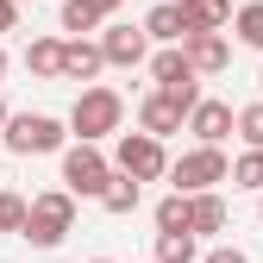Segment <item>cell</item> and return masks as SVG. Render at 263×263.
<instances>
[{"instance_id":"cell-1","label":"cell","mask_w":263,"mask_h":263,"mask_svg":"<svg viewBox=\"0 0 263 263\" xmlns=\"http://www.w3.org/2000/svg\"><path fill=\"white\" fill-rule=\"evenodd\" d=\"M69 232H76V201H69L63 188H50V194H31V201H25V226H19V238H25V245L57 251Z\"/></svg>"},{"instance_id":"cell-2","label":"cell","mask_w":263,"mask_h":263,"mask_svg":"<svg viewBox=\"0 0 263 263\" xmlns=\"http://www.w3.org/2000/svg\"><path fill=\"white\" fill-rule=\"evenodd\" d=\"M119 119H125V101L113 88H82L76 94V107H69V132L82 144H94V138H107V132H119Z\"/></svg>"},{"instance_id":"cell-3","label":"cell","mask_w":263,"mask_h":263,"mask_svg":"<svg viewBox=\"0 0 263 263\" xmlns=\"http://www.w3.org/2000/svg\"><path fill=\"white\" fill-rule=\"evenodd\" d=\"M7 151L13 157H44V151H63V119H50V113H7Z\"/></svg>"},{"instance_id":"cell-4","label":"cell","mask_w":263,"mask_h":263,"mask_svg":"<svg viewBox=\"0 0 263 263\" xmlns=\"http://www.w3.org/2000/svg\"><path fill=\"white\" fill-rule=\"evenodd\" d=\"M226 170L232 163H226L219 144H194L170 163V182H176V194H213V182H226Z\"/></svg>"},{"instance_id":"cell-5","label":"cell","mask_w":263,"mask_h":263,"mask_svg":"<svg viewBox=\"0 0 263 263\" xmlns=\"http://www.w3.org/2000/svg\"><path fill=\"white\" fill-rule=\"evenodd\" d=\"M113 176H132V182H157L170 176V151H163L157 138H144V132H119V151H113Z\"/></svg>"},{"instance_id":"cell-6","label":"cell","mask_w":263,"mask_h":263,"mask_svg":"<svg viewBox=\"0 0 263 263\" xmlns=\"http://www.w3.org/2000/svg\"><path fill=\"white\" fill-rule=\"evenodd\" d=\"M107 182H113V163L94 144H69V151H63V194H69V201H76V194H82V201H88V194L101 201Z\"/></svg>"},{"instance_id":"cell-7","label":"cell","mask_w":263,"mask_h":263,"mask_svg":"<svg viewBox=\"0 0 263 263\" xmlns=\"http://www.w3.org/2000/svg\"><path fill=\"white\" fill-rule=\"evenodd\" d=\"M151 76H157V94H170L182 113H194V101H201V76L188 69L182 50H157L151 57Z\"/></svg>"},{"instance_id":"cell-8","label":"cell","mask_w":263,"mask_h":263,"mask_svg":"<svg viewBox=\"0 0 263 263\" xmlns=\"http://www.w3.org/2000/svg\"><path fill=\"white\" fill-rule=\"evenodd\" d=\"M151 57V38L138 25H107V38H101V63H113V69H138V63Z\"/></svg>"},{"instance_id":"cell-9","label":"cell","mask_w":263,"mask_h":263,"mask_svg":"<svg viewBox=\"0 0 263 263\" xmlns=\"http://www.w3.org/2000/svg\"><path fill=\"white\" fill-rule=\"evenodd\" d=\"M182 57H188L194 76H219V69H232V44H226L219 31H194V38H182Z\"/></svg>"},{"instance_id":"cell-10","label":"cell","mask_w":263,"mask_h":263,"mask_svg":"<svg viewBox=\"0 0 263 263\" xmlns=\"http://www.w3.org/2000/svg\"><path fill=\"white\" fill-rule=\"evenodd\" d=\"M182 119H188V113L170 101V94H144V107H138V132H144V138H157V144L170 138V132H182Z\"/></svg>"},{"instance_id":"cell-11","label":"cell","mask_w":263,"mask_h":263,"mask_svg":"<svg viewBox=\"0 0 263 263\" xmlns=\"http://www.w3.org/2000/svg\"><path fill=\"white\" fill-rule=\"evenodd\" d=\"M182 7V31L194 38V31H219L232 25V0H176Z\"/></svg>"},{"instance_id":"cell-12","label":"cell","mask_w":263,"mask_h":263,"mask_svg":"<svg viewBox=\"0 0 263 263\" xmlns=\"http://www.w3.org/2000/svg\"><path fill=\"white\" fill-rule=\"evenodd\" d=\"M188 132H194L201 144H219L226 132H232V107H226V101H194V113H188Z\"/></svg>"},{"instance_id":"cell-13","label":"cell","mask_w":263,"mask_h":263,"mask_svg":"<svg viewBox=\"0 0 263 263\" xmlns=\"http://www.w3.org/2000/svg\"><path fill=\"white\" fill-rule=\"evenodd\" d=\"M107 63H101V44H82V38H63V76L69 82H94Z\"/></svg>"},{"instance_id":"cell-14","label":"cell","mask_w":263,"mask_h":263,"mask_svg":"<svg viewBox=\"0 0 263 263\" xmlns=\"http://www.w3.org/2000/svg\"><path fill=\"white\" fill-rule=\"evenodd\" d=\"M138 31H144V38H157V44H170V50H176V44L188 38V31H182V7H176V0H163V7H151Z\"/></svg>"},{"instance_id":"cell-15","label":"cell","mask_w":263,"mask_h":263,"mask_svg":"<svg viewBox=\"0 0 263 263\" xmlns=\"http://www.w3.org/2000/svg\"><path fill=\"white\" fill-rule=\"evenodd\" d=\"M188 232H226V201L219 194H188Z\"/></svg>"},{"instance_id":"cell-16","label":"cell","mask_w":263,"mask_h":263,"mask_svg":"<svg viewBox=\"0 0 263 263\" xmlns=\"http://www.w3.org/2000/svg\"><path fill=\"white\" fill-rule=\"evenodd\" d=\"M25 69L44 76V82H57V76H63V38H38V44L25 50Z\"/></svg>"},{"instance_id":"cell-17","label":"cell","mask_w":263,"mask_h":263,"mask_svg":"<svg viewBox=\"0 0 263 263\" xmlns=\"http://www.w3.org/2000/svg\"><path fill=\"white\" fill-rule=\"evenodd\" d=\"M138 201H144V188L132 182V176H113V182L101 188V207H107V213H138Z\"/></svg>"},{"instance_id":"cell-18","label":"cell","mask_w":263,"mask_h":263,"mask_svg":"<svg viewBox=\"0 0 263 263\" xmlns=\"http://www.w3.org/2000/svg\"><path fill=\"white\" fill-rule=\"evenodd\" d=\"M226 182H232V188H251V194H263V151H245L232 170H226Z\"/></svg>"},{"instance_id":"cell-19","label":"cell","mask_w":263,"mask_h":263,"mask_svg":"<svg viewBox=\"0 0 263 263\" xmlns=\"http://www.w3.org/2000/svg\"><path fill=\"white\" fill-rule=\"evenodd\" d=\"M194 232H157V263H194Z\"/></svg>"},{"instance_id":"cell-20","label":"cell","mask_w":263,"mask_h":263,"mask_svg":"<svg viewBox=\"0 0 263 263\" xmlns=\"http://www.w3.org/2000/svg\"><path fill=\"white\" fill-rule=\"evenodd\" d=\"M232 132L245 138V151H263V101L238 107V113H232Z\"/></svg>"},{"instance_id":"cell-21","label":"cell","mask_w":263,"mask_h":263,"mask_svg":"<svg viewBox=\"0 0 263 263\" xmlns=\"http://www.w3.org/2000/svg\"><path fill=\"white\" fill-rule=\"evenodd\" d=\"M232 25H238V44L263 50V0H251V7H238V13H232Z\"/></svg>"},{"instance_id":"cell-22","label":"cell","mask_w":263,"mask_h":263,"mask_svg":"<svg viewBox=\"0 0 263 263\" xmlns=\"http://www.w3.org/2000/svg\"><path fill=\"white\" fill-rule=\"evenodd\" d=\"M157 232H188V194H163L157 201Z\"/></svg>"},{"instance_id":"cell-23","label":"cell","mask_w":263,"mask_h":263,"mask_svg":"<svg viewBox=\"0 0 263 263\" xmlns=\"http://www.w3.org/2000/svg\"><path fill=\"white\" fill-rule=\"evenodd\" d=\"M94 25H101V13H94L88 0H63V31H76V38H82V31H94Z\"/></svg>"},{"instance_id":"cell-24","label":"cell","mask_w":263,"mask_h":263,"mask_svg":"<svg viewBox=\"0 0 263 263\" xmlns=\"http://www.w3.org/2000/svg\"><path fill=\"white\" fill-rule=\"evenodd\" d=\"M25 226V201L19 194H0V232H19Z\"/></svg>"},{"instance_id":"cell-25","label":"cell","mask_w":263,"mask_h":263,"mask_svg":"<svg viewBox=\"0 0 263 263\" xmlns=\"http://www.w3.org/2000/svg\"><path fill=\"white\" fill-rule=\"evenodd\" d=\"M201 263H251V257H245V251H238V245H219V251H207V257H201Z\"/></svg>"},{"instance_id":"cell-26","label":"cell","mask_w":263,"mask_h":263,"mask_svg":"<svg viewBox=\"0 0 263 263\" xmlns=\"http://www.w3.org/2000/svg\"><path fill=\"white\" fill-rule=\"evenodd\" d=\"M0 31H19V0H0Z\"/></svg>"},{"instance_id":"cell-27","label":"cell","mask_w":263,"mask_h":263,"mask_svg":"<svg viewBox=\"0 0 263 263\" xmlns=\"http://www.w3.org/2000/svg\"><path fill=\"white\" fill-rule=\"evenodd\" d=\"M88 7H94V13L107 19V13H119V7H125V0H88Z\"/></svg>"},{"instance_id":"cell-28","label":"cell","mask_w":263,"mask_h":263,"mask_svg":"<svg viewBox=\"0 0 263 263\" xmlns=\"http://www.w3.org/2000/svg\"><path fill=\"white\" fill-rule=\"evenodd\" d=\"M0 132H7V101H0Z\"/></svg>"},{"instance_id":"cell-29","label":"cell","mask_w":263,"mask_h":263,"mask_svg":"<svg viewBox=\"0 0 263 263\" xmlns=\"http://www.w3.org/2000/svg\"><path fill=\"white\" fill-rule=\"evenodd\" d=\"M0 76H7V50H0Z\"/></svg>"},{"instance_id":"cell-30","label":"cell","mask_w":263,"mask_h":263,"mask_svg":"<svg viewBox=\"0 0 263 263\" xmlns=\"http://www.w3.org/2000/svg\"><path fill=\"white\" fill-rule=\"evenodd\" d=\"M94 263H113V257H94Z\"/></svg>"},{"instance_id":"cell-31","label":"cell","mask_w":263,"mask_h":263,"mask_svg":"<svg viewBox=\"0 0 263 263\" xmlns=\"http://www.w3.org/2000/svg\"><path fill=\"white\" fill-rule=\"evenodd\" d=\"M257 213H263V201H257Z\"/></svg>"},{"instance_id":"cell-32","label":"cell","mask_w":263,"mask_h":263,"mask_svg":"<svg viewBox=\"0 0 263 263\" xmlns=\"http://www.w3.org/2000/svg\"><path fill=\"white\" fill-rule=\"evenodd\" d=\"M257 82H263V76H257Z\"/></svg>"}]
</instances>
